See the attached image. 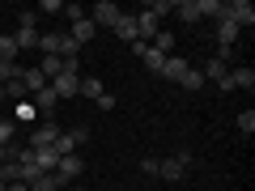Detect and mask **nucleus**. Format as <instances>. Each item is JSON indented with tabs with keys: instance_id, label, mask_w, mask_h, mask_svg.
Segmentation results:
<instances>
[{
	"instance_id": "nucleus-32",
	"label": "nucleus",
	"mask_w": 255,
	"mask_h": 191,
	"mask_svg": "<svg viewBox=\"0 0 255 191\" xmlns=\"http://www.w3.org/2000/svg\"><path fill=\"white\" fill-rule=\"evenodd\" d=\"M9 191H30V187H26V183H9Z\"/></svg>"
},
{
	"instance_id": "nucleus-23",
	"label": "nucleus",
	"mask_w": 255,
	"mask_h": 191,
	"mask_svg": "<svg viewBox=\"0 0 255 191\" xmlns=\"http://www.w3.org/2000/svg\"><path fill=\"white\" fill-rule=\"evenodd\" d=\"M13 115H17L13 123H34V119H38V110L30 106V98H26V102H17V106H13Z\"/></svg>"
},
{
	"instance_id": "nucleus-10",
	"label": "nucleus",
	"mask_w": 255,
	"mask_h": 191,
	"mask_svg": "<svg viewBox=\"0 0 255 191\" xmlns=\"http://www.w3.org/2000/svg\"><path fill=\"white\" fill-rule=\"evenodd\" d=\"M94 34H98V26H94V21L85 17V13H77V17H73V30H68V38H73L77 47H85Z\"/></svg>"
},
{
	"instance_id": "nucleus-16",
	"label": "nucleus",
	"mask_w": 255,
	"mask_h": 191,
	"mask_svg": "<svg viewBox=\"0 0 255 191\" xmlns=\"http://www.w3.org/2000/svg\"><path fill=\"white\" fill-rule=\"evenodd\" d=\"M38 34H43V30L17 26V34H13V43H17V51H38Z\"/></svg>"
},
{
	"instance_id": "nucleus-21",
	"label": "nucleus",
	"mask_w": 255,
	"mask_h": 191,
	"mask_svg": "<svg viewBox=\"0 0 255 191\" xmlns=\"http://www.w3.org/2000/svg\"><path fill=\"white\" fill-rule=\"evenodd\" d=\"M64 187H68V183H64L60 174L51 170V174H43V179H38V183H34V187H30V191H64Z\"/></svg>"
},
{
	"instance_id": "nucleus-18",
	"label": "nucleus",
	"mask_w": 255,
	"mask_h": 191,
	"mask_svg": "<svg viewBox=\"0 0 255 191\" xmlns=\"http://www.w3.org/2000/svg\"><path fill=\"white\" fill-rule=\"evenodd\" d=\"M43 85H47V77L38 73V68H21V90H26V94H38Z\"/></svg>"
},
{
	"instance_id": "nucleus-26",
	"label": "nucleus",
	"mask_w": 255,
	"mask_h": 191,
	"mask_svg": "<svg viewBox=\"0 0 255 191\" xmlns=\"http://www.w3.org/2000/svg\"><path fill=\"white\" fill-rule=\"evenodd\" d=\"M234 127H238V132H243V136H251V132H255V110H238Z\"/></svg>"
},
{
	"instance_id": "nucleus-28",
	"label": "nucleus",
	"mask_w": 255,
	"mask_h": 191,
	"mask_svg": "<svg viewBox=\"0 0 255 191\" xmlns=\"http://www.w3.org/2000/svg\"><path fill=\"white\" fill-rule=\"evenodd\" d=\"M13 136H17V123L13 119H0V145H13Z\"/></svg>"
},
{
	"instance_id": "nucleus-13",
	"label": "nucleus",
	"mask_w": 255,
	"mask_h": 191,
	"mask_svg": "<svg viewBox=\"0 0 255 191\" xmlns=\"http://www.w3.org/2000/svg\"><path fill=\"white\" fill-rule=\"evenodd\" d=\"M174 13H179V21H187V26H196V21L204 17L200 0H174Z\"/></svg>"
},
{
	"instance_id": "nucleus-14",
	"label": "nucleus",
	"mask_w": 255,
	"mask_h": 191,
	"mask_svg": "<svg viewBox=\"0 0 255 191\" xmlns=\"http://www.w3.org/2000/svg\"><path fill=\"white\" fill-rule=\"evenodd\" d=\"M187 68H191V64L183 60V55H166V64H162V73H157V77H166V81H183Z\"/></svg>"
},
{
	"instance_id": "nucleus-33",
	"label": "nucleus",
	"mask_w": 255,
	"mask_h": 191,
	"mask_svg": "<svg viewBox=\"0 0 255 191\" xmlns=\"http://www.w3.org/2000/svg\"><path fill=\"white\" fill-rule=\"evenodd\" d=\"M73 191H90V187H81V183H73Z\"/></svg>"
},
{
	"instance_id": "nucleus-17",
	"label": "nucleus",
	"mask_w": 255,
	"mask_h": 191,
	"mask_svg": "<svg viewBox=\"0 0 255 191\" xmlns=\"http://www.w3.org/2000/svg\"><path fill=\"white\" fill-rule=\"evenodd\" d=\"M34 68H38V73L47 77V85H51L55 77L64 73V60H60V55H43V64H34Z\"/></svg>"
},
{
	"instance_id": "nucleus-1",
	"label": "nucleus",
	"mask_w": 255,
	"mask_h": 191,
	"mask_svg": "<svg viewBox=\"0 0 255 191\" xmlns=\"http://www.w3.org/2000/svg\"><path fill=\"white\" fill-rule=\"evenodd\" d=\"M191 166H196V157H191L187 149H179L174 157H162V162H157V179H166V183H179L183 174L191 170Z\"/></svg>"
},
{
	"instance_id": "nucleus-11",
	"label": "nucleus",
	"mask_w": 255,
	"mask_h": 191,
	"mask_svg": "<svg viewBox=\"0 0 255 191\" xmlns=\"http://www.w3.org/2000/svg\"><path fill=\"white\" fill-rule=\"evenodd\" d=\"M132 51H136L140 60H145V68H149V73H162V64H166V55H162V51H153V47H149V43H140V38L132 43Z\"/></svg>"
},
{
	"instance_id": "nucleus-30",
	"label": "nucleus",
	"mask_w": 255,
	"mask_h": 191,
	"mask_svg": "<svg viewBox=\"0 0 255 191\" xmlns=\"http://www.w3.org/2000/svg\"><path fill=\"white\" fill-rule=\"evenodd\" d=\"M157 162H162V157H140V170H145V174H157Z\"/></svg>"
},
{
	"instance_id": "nucleus-5",
	"label": "nucleus",
	"mask_w": 255,
	"mask_h": 191,
	"mask_svg": "<svg viewBox=\"0 0 255 191\" xmlns=\"http://www.w3.org/2000/svg\"><path fill=\"white\" fill-rule=\"evenodd\" d=\"M217 90H255V68H251V64H238V68H230V73H226V81H221L217 85Z\"/></svg>"
},
{
	"instance_id": "nucleus-27",
	"label": "nucleus",
	"mask_w": 255,
	"mask_h": 191,
	"mask_svg": "<svg viewBox=\"0 0 255 191\" xmlns=\"http://www.w3.org/2000/svg\"><path fill=\"white\" fill-rule=\"evenodd\" d=\"M145 9L153 13V17H166V13H174V0H149Z\"/></svg>"
},
{
	"instance_id": "nucleus-6",
	"label": "nucleus",
	"mask_w": 255,
	"mask_h": 191,
	"mask_svg": "<svg viewBox=\"0 0 255 191\" xmlns=\"http://www.w3.org/2000/svg\"><path fill=\"white\" fill-rule=\"evenodd\" d=\"M60 132H64V127L55 123V119H43V123H38L34 132H30V149H51Z\"/></svg>"
},
{
	"instance_id": "nucleus-9",
	"label": "nucleus",
	"mask_w": 255,
	"mask_h": 191,
	"mask_svg": "<svg viewBox=\"0 0 255 191\" xmlns=\"http://www.w3.org/2000/svg\"><path fill=\"white\" fill-rule=\"evenodd\" d=\"M51 90H55V98H77V94H81V77H77V73H60V77H55V81H51Z\"/></svg>"
},
{
	"instance_id": "nucleus-19",
	"label": "nucleus",
	"mask_w": 255,
	"mask_h": 191,
	"mask_svg": "<svg viewBox=\"0 0 255 191\" xmlns=\"http://www.w3.org/2000/svg\"><path fill=\"white\" fill-rule=\"evenodd\" d=\"M102 94H107V85H102L98 77H81V98H90V102H98Z\"/></svg>"
},
{
	"instance_id": "nucleus-22",
	"label": "nucleus",
	"mask_w": 255,
	"mask_h": 191,
	"mask_svg": "<svg viewBox=\"0 0 255 191\" xmlns=\"http://www.w3.org/2000/svg\"><path fill=\"white\" fill-rule=\"evenodd\" d=\"M17 43H13V34H0V60H4V64H17Z\"/></svg>"
},
{
	"instance_id": "nucleus-29",
	"label": "nucleus",
	"mask_w": 255,
	"mask_h": 191,
	"mask_svg": "<svg viewBox=\"0 0 255 191\" xmlns=\"http://www.w3.org/2000/svg\"><path fill=\"white\" fill-rule=\"evenodd\" d=\"M17 26H30V30H38V13H34V9H21V13H17Z\"/></svg>"
},
{
	"instance_id": "nucleus-3",
	"label": "nucleus",
	"mask_w": 255,
	"mask_h": 191,
	"mask_svg": "<svg viewBox=\"0 0 255 191\" xmlns=\"http://www.w3.org/2000/svg\"><path fill=\"white\" fill-rule=\"evenodd\" d=\"M238 38H243V30H238L230 17H221V21H217V55H221L226 64H230V51H234Z\"/></svg>"
},
{
	"instance_id": "nucleus-31",
	"label": "nucleus",
	"mask_w": 255,
	"mask_h": 191,
	"mask_svg": "<svg viewBox=\"0 0 255 191\" xmlns=\"http://www.w3.org/2000/svg\"><path fill=\"white\" fill-rule=\"evenodd\" d=\"M38 13H64V0H43V9Z\"/></svg>"
},
{
	"instance_id": "nucleus-12",
	"label": "nucleus",
	"mask_w": 255,
	"mask_h": 191,
	"mask_svg": "<svg viewBox=\"0 0 255 191\" xmlns=\"http://www.w3.org/2000/svg\"><path fill=\"white\" fill-rule=\"evenodd\" d=\"M115 38H124L128 47L140 38V34H136V13H119V21H115Z\"/></svg>"
},
{
	"instance_id": "nucleus-8",
	"label": "nucleus",
	"mask_w": 255,
	"mask_h": 191,
	"mask_svg": "<svg viewBox=\"0 0 255 191\" xmlns=\"http://www.w3.org/2000/svg\"><path fill=\"white\" fill-rule=\"evenodd\" d=\"M81 170H85V162L77 153H68V157H60V162H55V174H60L64 183H68V187H73L77 179H81Z\"/></svg>"
},
{
	"instance_id": "nucleus-24",
	"label": "nucleus",
	"mask_w": 255,
	"mask_h": 191,
	"mask_svg": "<svg viewBox=\"0 0 255 191\" xmlns=\"http://www.w3.org/2000/svg\"><path fill=\"white\" fill-rule=\"evenodd\" d=\"M149 47H153V51H162V55H170V51H174V34H170V30H157V38H153Z\"/></svg>"
},
{
	"instance_id": "nucleus-2",
	"label": "nucleus",
	"mask_w": 255,
	"mask_h": 191,
	"mask_svg": "<svg viewBox=\"0 0 255 191\" xmlns=\"http://www.w3.org/2000/svg\"><path fill=\"white\" fill-rule=\"evenodd\" d=\"M119 4H111V0H98V4H94V9H85V17L94 21V26L98 30H115V21H119Z\"/></svg>"
},
{
	"instance_id": "nucleus-15",
	"label": "nucleus",
	"mask_w": 255,
	"mask_h": 191,
	"mask_svg": "<svg viewBox=\"0 0 255 191\" xmlns=\"http://www.w3.org/2000/svg\"><path fill=\"white\" fill-rule=\"evenodd\" d=\"M226 73H230V64L221 60V55H213V60L200 68V77H204V81H213V85H221V81H226Z\"/></svg>"
},
{
	"instance_id": "nucleus-25",
	"label": "nucleus",
	"mask_w": 255,
	"mask_h": 191,
	"mask_svg": "<svg viewBox=\"0 0 255 191\" xmlns=\"http://www.w3.org/2000/svg\"><path fill=\"white\" fill-rule=\"evenodd\" d=\"M179 85H183V90H191V94H196V90H204V77H200V68H187Z\"/></svg>"
},
{
	"instance_id": "nucleus-4",
	"label": "nucleus",
	"mask_w": 255,
	"mask_h": 191,
	"mask_svg": "<svg viewBox=\"0 0 255 191\" xmlns=\"http://www.w3.org/2000/svg\"><path fill=\"white\" fill-rule=\"evenodd\" d=\"M85 140H90V127H68V132H60V136H55V153H60V157H68V153H77V145H85Z\"/></svg>"
},
{
	"instance_id": "nucleus-7",
	"label": "nucleus",
	"mask_w": 255,
	"mask_h": 191,
	"mask_svg": "<svg viewBox=\"0 0 255 191\" xmlns=\"http://www.w3.org/2000/svg\"><path fill=\"white\" fill-rule=\"evenodd\" d=\"M30 106H34L43 119H51V115H55V106H60V98H55V90H51V85H43L38 94H30Z\"/></svg>"
},
{
	"instance_id": "nucleus-20",
	"label": "nucleus",
	"mask_w": 255,
	"mask_h": 191,
	"mask_svg": "<svg viewBox=\"0 0 255 191\" xmlns=\"http://www.w3.org/2000/svg\"><path fill=\"white\" fill-rule=\"evenodd\" d=\"M55 162H60V153H55V149H34V166H38L43 174H51Z\"/></svg>"
}]
</instances>
